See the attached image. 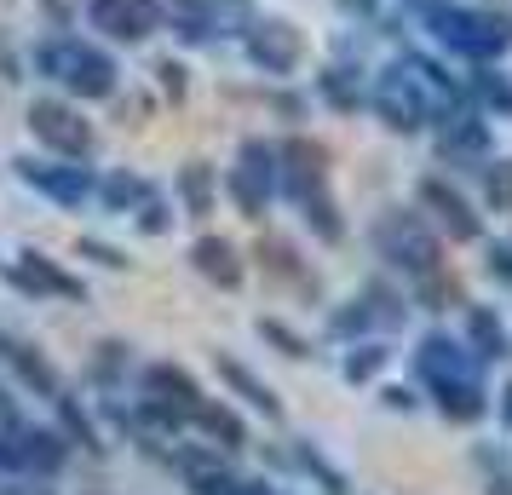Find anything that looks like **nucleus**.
<instances>
[{
  "label": "nucleus",
  "mask_w": 512,
  "mask_h": 495,
  "mask_svg": "<svg viewBox=\"0 0 512 495\" xmlns=\"http://www.w3.org/2000/svg\"><path fill=\"white\" fill-rule=\"evenodd\" d=\"M374 242H380V254L392 265H403V271H415V277H426V271H438L443 265V248H438V231H432V219L426 213H409L397 208L380 219V231H374Z\"/></svg>",
  "instance_id": "f257e3e1"
},
{
  "label": "nucleus",
  "mask_w": 512,
  "mask_h": 495,
  "mask_svg": "<svg viewBox=\"0 0 512 495\" xmlns=\"http://www.w3.org/2000/svg\"><path fill=\"white\" fill-rule=\"evenodd\" d=\"M415 202H420V213H426L443 236H455V242H478V236H484V219L472 213V202H466L455 185H443V179H420Z\"/></svg>",
  "instance_id": "f03ea898"
},
{
  "label": "nucleus",
  "mask_w": 512,
  "mask_h": 495,
  "mask_svg": "<svg viewBox=\"0 0 512 495\" xmlns=\"http://www.w3.org/2000/svg\"><path fill=\"white\" fill-rule=\"evenodd\" d=\"M478 375V357H466V340H449V334H426L415 346V380L420 392L426 386H443V380H472Z\"/></svg>",
  "instance_id": "7ed1b4c3"
},
{
  "label": "nucleus",
  "mask_w": 512,
  "mask_h": 495,
  "mask_svg": "<svg viewBox=\"0 0 512 495\" xmlns=\"http://www.w3.org/2000/svg\"><path fill=\"white\" fill-rule=\"evenodd\" d=\"M426 398H432V409H438L449 426H478L489 415V392L484 380H443V386H426Z\"/></svg>",
  "instance_id": "20e7f679"
},
{
  "label": "nucleus",
  "mask_w": 512,
  "mask_h": 495,
  "mask_svg": "<svg viewBox=\"0 0 512 495\" xmlns=\"http://www.w3.org/2000/svg\"><path fill=\"white\" fill-rule=\"evenodd\" d=\"M461 334H466V352L478 357V363H501L507 357V323L495 317L489 306H466L461 311Z\"/></svg>",
  "instance_id": "39448f33"
},
{
  "label": "nucleus",
  "mask_w": 512,
  "mask_h": 495,
  "mask_svg": "<svg viewBox=\"0 0 512 495\" xmlns=\"http://www.w3.org/2000/svg\"><path fill=\"white\" fill-rule=\"evenodd\" d=\"M415 300L426 311H455V306H466L461 300V283H455V277H449V271H426V277H415Z\"/></svg>",
  "instance_id": "423d86ee"
},
{
  "label": "nucleus",
  "mask_w": 512,
  "mask_h": 495,
  "mask_svg": "<svg viewBox=\"0 0 512 495\" xmlns=\"http://www.w3.org/2000/svg\"><path fill=\"white\" fill-rule=\"evenodd\" d=\"M484 202L501 208V213H512V162H489L484 167Z\"/></svg>",
  "instance_id": "0eeeda50"
},
{
  "label": "nucleus",
  "mask_w": 512,
  "mask_h": 495,
  "mask_svg": "<svg viewBox=\"0 0 512 495\" xmlns=\"http://www.w3.org/2000/svg\"><path fill=\"white\" fill-rule=\"evenodd\" d=\"M386 357H392L386 346H357V352L346 357V380H351V386H363V380H374L380 369H386Z\"/></svg>",
  "instance_id": "6e6552de"
},
{
  "label": "nucleus",
  "mask_w": 512,
  "mask_h": 495,
  "mask_svg": "<svg viewBox=\"0 0 512 495\" xmlns=\"http://www.w3.org/2000/svg\"><path fill=\"white\" fill-rule=\"evenodd\" d=\"M202 271H213L219 283H236V254L219 248V242H208V248H202Z\"/></svg>",
  "instance_id": "1a4fd4ad"
},
{
  "label": "nucleus",
  "mask_w": 512,
  "mask_h": 495,
  "mask_svg": "<svg viewBox=\"0 0 512 495\" xmlns=\"http://www.w3.org/2000/svg\"><path fill=\"white\" fill-rule=\"evenodd\" d=\"M305 467H311V472H317V478H323V484H328V495H351V490H346V472H334V467H328V461H317L311 449H305Z\"/></svg>",
  "instance_id": "9d476101"
},
{
  "label": "nucleus",
  "mask_w": 512,
  "mask_h": 495,
  "mask_svg": "<svg viewBox=\"0 0 512 495\" xmlns=\"http://www.w3.org/2000/svg\"><path fill=\"white\" fill-rule=\"evenodd\" d=\"M489 277L512 283V242H495V248H489Z\"/></svg>",
  "instance_id": "9b49d317"
},
{
  "label": "nucleus",
  "mask_w": 512,
  "mask_h": 495,
  "mask_svg": "<svg viewBox=\"0 0 512 495\" xmlns=\"http://www.w3.org/2000/svg\"><path fill=\"white\" fill-rule=\"evenodd\" d=\"M386 403H392V409H403V415H415V409H420L415 386H392V392H386Z\"/></svg>",
  "instance_id": "f8f14e48"
},
{
  "label": "nucleus",
  "mask_w": 512,
  "mask_h": 495,
  "mask_svg": "<svg viewBox=\"0 0 512 495\" xmlns=\"http://www.w3.org/2000/svg\"><path fill=\"white\" fill-rule=\"evenodd\" d=\"M484 495H512V472H484Z\"/></svg>",
  "instance_id": "ddd939ff"
},
{
  "label": "nucleus",
  "mask_w": 512,
  "mask_h": 495,
  "mask_svg": "<svg viewBox=\"0 0 512 495\" xmlns=\"http://www.w3.org/2000/svg\"><path fill=\"white\" fill-rule=\"evenodd\" d=\"M495 409H501V426L512 432V380H507V392H501V403H495Z\"/></svg>",
  "instance_id": "4468645a"
}]
</instances>
